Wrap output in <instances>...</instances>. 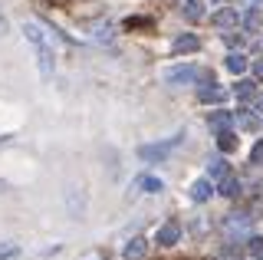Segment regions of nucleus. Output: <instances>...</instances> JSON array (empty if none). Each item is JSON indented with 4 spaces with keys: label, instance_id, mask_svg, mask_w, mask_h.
Listing matches in <instances>:
<instances>
[{
    "label": "nucleus",
    "instance_id": "f3484780",
    "mask_svg": "<svg viewBox=\"0 0 263 260\" xmlns=\"http://www.w3.org/2000/svg\"><path fill=\"white\" fill-rule=\"evenodd\" d=\"M243 27L250 30V33H257V30L263 27V10H260V7H250V10L243 13Z\"/></svg>",
    "mask_w": 263,
    "mask_h": 260
},
{
    "label": "nucleus",
    "instance_id": "2eb2a0df",
    "mask_svg": "<svg viewBox=\"0 0 263 260\" xmlns=\"http://www.w3.org/2000/svg\"><path fill=\"white\" fill-rule=\"evenodd\" d=\"M197 46H201V40H197V36H191V33H184V36H178L175 43H171V50H175V53L181 56V53H194Z\"/></svg>",
    "mask_w": 263,
    "mask_h": 260
},
{
    "label": "nucleus",
    "instance_id": "393cba45",
    "mask_svg": "<svg viewBox=\"0 0 263 260\" xmlns=\"http://www.w3.org/2000/svg\"><path fill=\"white\" fill-rule=\"evenodd\" d=\"M7 257H16V247H13V244H4V247H0V260H7Z\"/></svg>",
    "mask_w": 263,
    "mask_h": 260
},
{
    "label": "nucleus",
    "instance_id": "4be33fe9",
    "mask_svg": "<svg viewBox=\"0 0 263 260\" xmlns=\"http://www.w3.org/2000/svg\"><path fill=\"white\" fill-rule=\"evenodd\" d=\"M247 250H250L257 260H263V234H257V237H250V244H247Z\"/></svg>",
    "mask_w": 263,
    "mask_h": 260
},
{
    "label": "nucleus",
    "instance_id": "0eeeda50",
    "mask_svg": "<svg viewBox=\"0 0 263 260\" xmlns=\"http://www.w3.org/2000/svg\"><path fill=\"white\" fill-rule=\"evenodd\" d=\"M66 208H69L72 217H82V214H86V191L69 188V191H66Z\"/></svg>",
    "mask_w": 263,
    "mask_h": 260
},
{
    "label": "nucleus",
    "instance_id": "9d476101",
    "mask_svg": "<svg viewBox=\"0 0 263 260\" xmlns=\"http://www.w3.org/2000/svg\"><path fill=\"white\" fill-rule=\"evenodd\" d=\"M145 250H148V240L145 237H132L125 247H122V257H125V260H142Z\"/></svg>",
    "mask_w": 263,
    "mask_h": 260
},
{
    "label": "nucleus",
    "instance_id": "f257e3e1",
    "mask_svg": "<svg viewBox=\"0 0 263 260\" xmlns=\"http://www.w3.org/2000/svg\"><path fill=\"white\" fill-rule=\"evenodd\" d=\"M23 36L33 43V50H36V56H40V76L43 79H49L53 76V46H49V36H46V30L40 27V23H23Z\"/></svg>",
    "mask_w": 263,
    "mask_h": 260
},
{
    "label": "nucleus",
    "instance_id": "a211bd4d",
    "mask_svg": "<svg viewBox=\"0 0 263 260\" xmlns=\"http://www.w3.org/2000/svg\"><path fill=\"white\" fill-rule=\"evenodd\" d=\"M227 69L240 76V72H247V69H250V60H247L243 53H230V56H227Z\"/></svg>",
    "mask_w": 263,
    "mask_h": 260
},
{
    "label": "nucleus",
    "instance_id": "ddd939ff",
    "mask_svg": "<svg viewBox=\"0 0 263 260\" xmlns=\"http://www.w3.org/2000/svg\"><path fill=\"white\" fill-rule=\"evenodd\" d=\"M234 96L240 102H250V99H257V83L253 79H240V83L234 86Z\"/></svg>",
    "mask_w": 263,
    "mask_h": 260
},
{
    "label": "nucleus",
    "instance_id": "f8f14e48",
    "mask_svg": "<svg viewBox=\"0 0 263 260\" xmlns=\"http://www.w3.org/2000/svg\"><path fill=\"white\" fill-rule=\"evenodd\" d=\"M227 175H230V161L227 158H214L208 165V178H211V181H224Z\"/></svg>",
    "mask_w": 263,
    "mask_h": 260
},
{
    "label": "nucleus",
    "instance_id": "20e7f679",
    "mask_svg": "<svg viewBox=\"0 0 263 260\" xmlns=\"http://www.w3.org/2000/svg\"><path fill=\"white\" fill-rule=\"evenodd\" d=\"M204 72L197 69V66H175V69H168L164 72V79H168L171 86H184V83H194V79H201Z\"/></svg>",
    "mask_w": 263,
    "mask_h": 260
},
{
    "label": "nucleus",
    "instance_id": "f03ea898",
    "mask_svg": "<svg viewBox=\"0 0 263 260\" xmlns=\"http://www.w3.org/2000/svg\"><path fill=\"white\" fill-rule=\"evenodd\" d=\"M181 142H184V135H171L168 142H158V145H142V148H138V158L142 161H161V158H168Z\"/></svg>",
    "mask_w": 263,
    "mask_h": 260
},
{
    "label": "nucleus",
    "instance_id": "5701e85b",
    "mask_svg": "<svg viewBox=\"0 0 263 260\" xmlns=\"http://www.w3.org/2000/svg\"><path fill=\"white\" fill-rule=\"evenodd\" d=\"M240 254H243V247H234V244H227V247H224V257L227 260H240Z\"/></svg>",
    "mask_w": 263,
    "mask_h": 260
},
{
    "label": "nucleus",
    "instance_id": "6e6552de",
    "mask_svg": "<svg viewBox=\"0 0 263 260\" xmlns=\"http://www.w3.org/2000/svg\"><path fill=\"white\" fill-rule=\"evenodd\" d=\"M197 99H201V102H224L227 92L211 79V83H201V89H197Z\"/></svg>",
    "mask_w": 263,
    "mask_h": 260
},
{
    "label": "nucleus",
    "instance_id": "39448f33",
    "mask_svg": "<svg viewBox=\"0 0 263 260\" xmlns=\"http://www.w3.org/2000/svg\"><path fill=\"white\" fill-rule=\"evenodd\" d=\"M155 240L161 244V247H175V244L181 240V224L178 221H168L158 227V234H155Z\"/></svg>",
    "mask_w": 263,
    "mask_h": 260
},
{
    "label": "nucleus",
    "instance_id": "412c9836",
    "mask_svg": "<svg viewBox=\"0 0 263 260\" xmlns=\"http://www.w3.org/2000/svg\"><path fill=\"white\" fill-rule=\"evenodd\" d=\"M138 184H142V191H148V194H158V191L164 188V181H161V178H152V175L138 178Z\"/></svg>",
    "mask_w": 263,
    "mask_h": 260
},
{
    "label": "nucleus",
    "instance_id": "9b49d317",
    "mask_svg": "<svg viewBox=\"0 0 263 260\" xmlns=\"http://www.w3.org/2000/svg\"><path fill=\"white\" fill-rule=\"evenodd\" d=\"M211 128L214 132H224V128H230L234 125V112H227V109H217V112H211Z\"/></svg>",
    "mask_w": 263,
    "mask_h": 260
},
{
    "label": "nucleus",
    "instance_id": "aec40b11",
    "mask_svg": "<svg viewBox=\"0 0 263 260\" xmlns=\"http://www.w3.org/2000/svg\"><path fill=\"white\" fill-rule=\"evenodd\" d=\"M220 194H224V198H237V194H240V181L227 175L224 181H220Z\"/></svg>",
    "mask_w": 263,
    "mask_h": 260
},
{
    "label": "nucleus",
    "instance_id": "4468645a",
    "mask_svg": "<svg viewBox=\"0 0 263 260\" xmlns=\"http://www.w3.org/2000/svg\"><path fill=\"white\" fill-rule=\"evenodd\" d=\"M211 20H214V27H220V30H230V27H237V10H230V7H224V10H217Z\"/></svg>",
    "mask_w": 263,
    "mask_h": 260
},
{
    "label": "nucleus",
    "instance_id": "6ab92c4d",
    "mask_svg": "<svg viewBox=\"0 0 263 260\" xmlns=\"http://www.w3.org/2000/svg\"><path fill=\"white\" fill-rule=\"evenodd\" d=\"M217 145H220V152H237V135L230 128H224V132H217Z\"/></svg>",
    "mask_w": 263,
    "mask_h": 260
},
{
    "label": "nucleus",
    "instance_id": "dca6fc26",
    "mask_svg": "<svg viewBox=\"0 0 263 260\" xmlns=\"http://www.w3.org/2000/svg\"><path fill=\"white\" fill-rule=\"evenodd\" d=\"M181 10H184V20L197 23V20L204 17V0H184V7H181Z\"/></svg>",
    "mask_w": 263,
    "mask_h": 260
},
{
    "label": "nucleus",
    "instance_id": "bb28decb",
    "mask_svg": "<svg viewBox=\"0 0 263 260\" xmlns=\"http://www.w3.org/2000/svg\"><path fill=\"white\" fill-rule=\"evenodd\" d=\"M253 76H257V79H263V60H257V63H253Z\"/></svg>",
    "mask_w": 263,
    "mask_h": 260
},
{
    "label": "nucleus",
    "instance_id": "7ed1b4c3",
    "mask_svg": "<svg viewBox=\"0 0 263 260\" xmlns=\"http://www.w3.org/2000/svg\"><path fill=\"white\" fill-rule=\"evenodd\" d=\"M250 227H253V214H247V211L224 217V234H227V237H234V234H247Z\"/></svg>",
    "mask_w": 263,
    "mask_h": 260
},
{
    "label": "nucleus",
    "instance_id": "b1692460",
    "mask_svg": "<svg viewBox=\"0 0 263 260\" xmlns=\"http://www.w3.org/2000/svg\"><path fill=\"white\" fill-rule=\"evenodd\" d=\"M250 158H253V165H263V139L253 145V152H250Z\"/></svg>",
    "mask_w": 263,
    "mask_h": 260
},
{
    "label": "nucleus",
    "instance_id": "a878e982",
    "mask_svg": "<svg viewBox=\"0 0 263 260\" xmlns=\"http://www.w3.org/2000/svg\"><path fill=\"white\" fill-rule=\"evenodd\" d=\"M96 36H99V40H112V27H99Z\"/></svg>",
    "mask_w": 263,
    "mask_h": 260
},
{
    "label": "nucleus",
    "instance_id": "423d86ee",
    "mask_svg": "<svg viewBox=\"0 0 263 260\" xmlns=\"http://www.w3.org/2000/svg\"><path fill=\"white\" fill-rule=\"evenodd\" d=\"M211 194H214V181H211L208 175H204V178H197V181L191 184V201H197V205L211 201Z\"/></svg>",
    "mask_w": 263,
    "mask_h": 260
},
{
    "label": "nucleus",
    "instance_id": "1a4fd4ad",
    "mask_svg": "<svg viewBox=\"0 0 263 260\" xmlns=\"http://www.w3.org/2000/svg\"><path fill=\"white\" fill-rule=\"evenodd\" d=\"M234 125L243 128V132H257V128H260V116H257V112H250V109H240L234 116Z\"/></svg>",
    "mask_w": 263,
    "mask_h": 260
}]
</instances>
